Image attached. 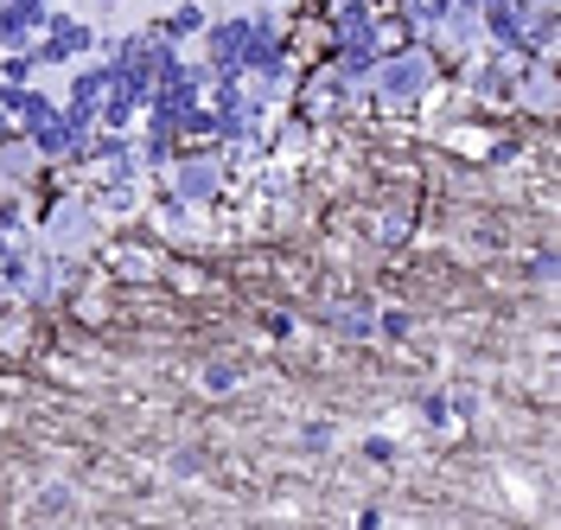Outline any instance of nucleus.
Wrapping results in <instances>:
<instances>
[{
	"label": "nucleus",
	"mask_w": 561,
	"mask_h": 530,
	"mask_svg": "<svg viewBox=\"0 0 561 530\" xmlns=\"http://www.w3.org/2000/svg\"><path fill=\"white\" fill-rule=\"evenodd\" d=\"M377 83H383L389 103H415L421 90L434 83V65H427V52H396L389 65H377Z\"/></svg>",
	"instance_id": "obj_1"
},
{
	"label": "nucleus",
	"mask_w": 561,
	"mask_h": 530,
	"mask_svg": "<svg viewBox=\"0 0 561 530\" xmlns=\"http://www.w3.org/2000/svg\"><path fill=\"white\" fill-rule=\"evenodd\" d=\"M243 52H249V20H217L210 26V71L217 77L243 71Z\"/></svg>",
	"instance_id": "obj_2"
},
{
	"label": "nucleus",
	"mask_w": 561,
	"mask_h": 530,
	"mask_svg": "<svg viewBox=\"0 0 561 530\" xmlns=\"http://www.w3.org/2000/svg\"><path fill=\"white\" fill-rule=\"evenodd\" d=\"M77 52H90V26H77V20H51L45 26V45H38V58L45 65H65Z\"/></svg>",
	"instance_id": "obj_3"
},
{
	"label": "nucleus",
	"mask_w": 561,
	"mask_h": 530,
	"mask_svg": "<svg viewBox=\"0 0 561 530\" xmlns=\"http://www.w3.org/2000/svg\"><path fill=\"white\" fill-rule=\"evenodd\" d=\"M210 192H217V160H205V154L179 160V199L198 205V199H210Z\"/></svg>",
	"instance_id": "obj_4"
},
{
	"label": "nucleus",
	"mask_w": 561,
	"mask_h": 530,
	"mask_svg": "<svg viewBox=\"0 0 561 530\" xmlns=\"http://www.w3.org/2000/svg\"><path fill=\"white\" fill-rule=\"evenodd\" d=\"M198 26H205V13H198V7H173V20L160 26V38H185V33H198Z\"/></svg>",
	"instance_id": "obj_5"
},
{
	"label": "nucleus",
	"mask_w": 561,
	"mask_h": 530,
	"mask_svg": "<svg viewBox=\"0 0 561 530\" xmlns=\"http://www.w3.org/2000/svg\"><path fill=\"white\" fill-rule=\"evenodd\" d=\"M33 65H38V58H26V52H13V58L0 65V83H26V77H33Z\"/></svg>",
	"instance_id": "obj_6"
},
{
	"label": "nucleus",
	"mask_w": 561,
	"mask_h": 530,
	"mask_svg": "<svg viewBox=\"0 0 561 530\" xmlns=\"http://www.w3.org/2000/svg\"><path fill=\"white\" fill-rule=\"evenodd\" d=\"M383 332H389V339H409V332H415V314H402V307L383 314Z\"/></svg>",
	"instance_id": "obj_7"
},
{
	"label": "nucleus",
	"mask_w": 561,
	"mask_h": 530,
	"mask_svg": "<svg viewBox=\"0 0 561 530\" xmlns=\"http://www.w3.org/2000/svg\"><path fill=\"white\" fill-rule=\"evenodd\" d=\"M237 384V364H210L205 371V390H230Z\"/></svg>",
	"instance_id": "obj_8"
}]
</instances>
